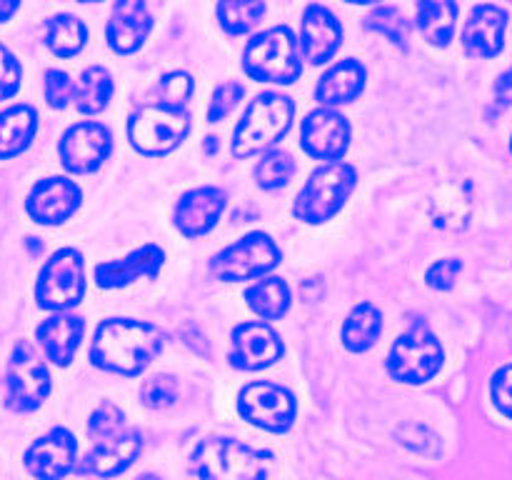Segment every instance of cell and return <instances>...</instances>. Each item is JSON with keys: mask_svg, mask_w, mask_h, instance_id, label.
<instances>
[{"mask_svg": "<svg viewBox=\"0 0 512 480\" xmlns=\"http://www.w3.org/2000/svg\"><path fill=\"white\" fill-rule=\"evenodd\" d=\"M165 263V253L160 245H143L135 253L120 260H108L95 268V283L103 290L125 288L138 278H155Z\"/></svg>", "mask_w": 512, "mask_h": 480, "instance_id": "23", "label": "cell"}, {"mask_svg": "<svg viewBox=\"0 0 512 480\" xmlns=\"http://www.w3.org/2000/svg\"><path fill=\"white\" fill-rule=\"evenodd\" d=\"M238 413L268 433H285L295 423L298 403L288 388L260 380L240 390Z\"/></svg>", "mask_w": 512, "mask_h": 480, "instance_id": "12", "label": "cell"}, {"mask_svg": "<svg viewBox=\"0 0 512 480\" xmlns=\"http://www.w3.org/2000/svg\"><path fill=\"white\" fill-rule=\"evenodd\" d=\"M365 85H368L365 65L355 58H345L320 75L318 85H315V100L328 108L355 103L363 95Z\"/></svg>", "mask_w": 512, "mask_h": 480, "instance_id": "24", "label": "cell"}, {"mask_svg": "<svg viewBox=\"0 0 512 480\" xmlns=\"http://www.w3.org/2000/svg\"><path fill=\"white\" fill-rule=\"evenodd\" d=\"M495 98H498V103L512 105V65L495 80Z\"/></svg>", "mask_w": 512, "mask_h": 480, "instance_id": "42", "label": "cell"}, {"mask_svg": "<svg viewBox=\"0 0 512 480\" xmlns=\"http://www.w3.org/2000/svg\"><path fill=\"white\" fill-rule=\"evenodd\" d=\"M218 23L228 35H245L265 18V0H218Z\"/></svg>", "mask_w": 512, "mask_h": 480, "instance_id": "31", "label": "cell"}, {"mask_svg": "<svg viewBox=\"0 0 512 480\" xmlns=\"http://www.w3.org/2000/svg\"><path fill=\"white\" fill-rule=\"evenodd\" d=\"M85 295V260L75 248H60L45 260L35 280V300L43 310H70Z\"/></svg>", "mask_w": 512, "mask_h": 480, "instance_id": "8", "label": "cell"}, {"mask_svg": "<svg viewBox=\"0 0 512 480\" xmlns=\"http://www.w3.org/2000/svg\"><path fill=\"white\" fill-rule=\"evenodd\" d=\"M123 420H125L123 410H120L115 403H110V400H103V403L93 410V415H90L88 433L98 435V438H105V435H113L115 430L123 428Z\"/></svg>", "mask_w": 512, "mask_h": 480, "instance_id": "38", "label": "cell"}, {"mask_svg": "<svg viewBox=\"0 0 512 480\" xmlns=\"http://www.w3.org/2000/svg\"><path fill=\"white\" fill-rule=\"evenodd\" d=\"M115 93V80L105 65H88L75 83L73 105L83 115H98L108 108Z\"/></svg>", "mask_w": 512, "mask_h": 480, "instance_id": "29", "label": "cell"}, {"mask_svg": "<svg viewBox=\"0 0 512 480\" xmlns=\"http://www.w3.org/2000/svg\"><path fill=\"white\" fill-rule=\"evenodd\" d=\"M143 435L138 430H125L118 435H105L100 443L90 448L83 460V473L95 475V478H113L128 470L143 453Z\"/></svg>", "mask_w": 512, "mask_h": 480, "instance_id": "21", "label": "cell"}, {"mask_svg": "<svg viewBox=\"0 0 512 480\" xmlns=\"http://www.w3.org/2000/svg\"><path fill=\"white\" fill-rule=\"evenodd\" d=\"M445 360V350L440 345L438 335L430 330L423 318L410 325L393 345L388 353V373L398 383L420 385L433 380L440 373Z\"/></svg>", "mask_w": 512, "mask_h": 480, "instance_id": "6", "label": "cell"}, {"mask_svg": "<svg viewBox=\"0 0 512 480\" xmlns=\"http://www.w3.org/2000/svg\"><path fill=\"white\" fill-rule=\"evenodd\" d=\"M350 138H353V128L348 118L328 105L310 110L300 123V145L315 160H325V163L343 160L350 148Z\"/></svg>", "mask_w": 512, "mask_h": 480, "instance_id": "13", "label": "cell"}, {"mask_svg": "<svg viewBox=\"0 0 512 480\" xmlns=\"http://www.w3.org/2000/svg\"><path fill=\"white\" fill-rule=\"evenodd\" d=\"M245 300H248V308L253 310L258 318H263L265 323H270V320H280L288 315L290 303H293V295H290L288 283H285L283 278L263 275V278L255 280L253 285H248V290H245Z\"/></svg>", "mask_w": 512, "mask_h": 480, "instance_id": "28", "label": "cell"}, {"mask_svg": "<svg viewBox=\"0 0 512 480\" xmlns=\"http://www.w3.org/2000/svg\"><path fill=\"white\" fill-rule=\"evenodd\" d=\"M275 455L233 438H205L190 455L198 480H268Z\"/></svg>", "mask_w": 512, "mask_h": 480, "instance_id": "2", "label": "cell"}, {"mask_svg": "<svg viewBox=\"0 0 512 480\" xmlns=\"http://www.w3.org/2000/svg\"><path fill=\"white\" fill-rule=\"evenodd\" d=\"M83 333V318L70 313V310H60V313H53L35 328V340H38V345L43 348L45 358L50 363L65 368V365L73 363Z\"/></svg>", "mask_w": 512, "mask_h": 480, "instance_id": "22", "label": "cell"}, {"mask_svg": "<svg viewBox=\"0 0 512 480\" xmlns=\"http://www.w3.org/2000/svg\"><path fill=\"white\" fill-rule=\"evenodd\" d=\"M490 398L493 405L505 415L512 418V365H505L490 380Z\"/></svg>", "mask_w": 512, "mask_h": 480, "instance_id": "41", "label": "cell"}, {"mask_svg": "<svg viewBox=\"0 0 512 480\" xmlns=\"http://www.w3.org/2000/svg\"><path fill=\"white\" fill-rule=\"evenodd\" d=\"M43 93H45V100H48L50 108H55V110L68 108V105L73 103L75 80L70 78L65 70H58V68L45 70Z\"/></svg>", "mask_w": 512, "mask_h": 480, "instance_id": "36", "label": "cell"}, {"mask_svg": "<svg viewBox=\"0 0 512 480\" xmlns=\"http://www.w3.org/2000/svg\"><path fill=\"white\" fill-rule=\"evenodd\" d=\"M505 30H508V13L500 5H475L465 20L463 50L470 58H495L505 48Z\"/></svg>", "mask_w": 512, "mask_h": 480, "instance_id": "19", "label": "cell"}, {"mask_svg": "<svg viewBox=\"0 0 512 480\" xmlns=\"http://www.w3.org/2000/svg\"><path fill=\"white\" fill-rule=\"evenodd\" d=\"M38 133V110L28 103L10 105L0 113V160L25 153Z\"/></svg>", "mask_w": 512, "mask_h": 480, "instance_id": "25", "label": "cell"}, {"mask_svg": "<svg viewBox=\"0 0 512 480\" xmlns=\"http://www.w3.org/2000/svg\"><path fill=\"white\" fill-rule=\"evenodd\" d=\"M20 80H23V65L20 60L0 43V103L10 100L20 90Z\"/></svg>", "mask_w": 512, "mask_h": 480, "instance_id": "39", "label": "cell"}, {"mask_svg": "<svg viewBox=\"0 0 512 480\" xmlns=\"http://www.w3.org/2000/svg\"><path fill=\"white\" fill-rule=\"evenodd\" d=\"M243 68L260 83H295L303 75V58L293 30L288 25H275L263 33H255L245 45Z\"/></svg>", "mask_w": 512, "mask_h": 480, "instance_id": "5", "label": "cell"}, {"mask_svg": "<svg viewBox=\"0 0 512 480\" xmlns=\"http://www.w3.org/2000/svg\"><path fill=\"white\" fill-rule=\"evenodd\" d=\"M510 150H512V135H510Z\"/></svg>", "mask_w": 512, "mask_h": 480, "instance_id": "48", "label": "cell"}, {"mask_svg": "<svg viewBox=\"0 0 512 480\" xmlns=\"http://www.w3.org/2000/svg\"><path fill=\"white\" fill-rule=\"evenodd\" d=\"M150 33H153V15L145 0H115L105 28L113 53L133 55L135 50L143 48Z\"/></svg>", "mask_w": 512, "mask_h": 480, "instance_id": "20", "label": "cell"}, {"mask_svg": "<svg viewBox=\"0 0 512 480\" xmlns=\"http://www.w3.org/2000/svg\"><path fill=\"white\" fill-rule=\"evenodd\" d=\"M340 45H343V25L333 10L320 3H310L300 20V58L308 60L310 65H325L335 58Z\"/></svg>", "mask_w": 512, "mask_h": 480, "instance_id": "16", "label": "cell"}, {"mask_svg": "<svg viewBox=\"0 0 512 480\" xmlns=\"http://www.w3.org/2000/svg\"><path fill=\"white\" fill-rule=\"evenodd\" d=\"M243 98H245V85L235 83V80L218 85L213 93V100H210V105H208L210 123H220V120L228 118V115L238 108L240 100Z\"/></svg>", "mask_w": 512, "mask_h": 480, "instance_id": "37", "label": "cell"}, {"mask_svg": "<svg viewBox=\"0 0 512 480\" xmlns=\"http://www.w3.org/2000/svg\"><path fill=\"white\" fill-rule=\"evenodd\" d=\"M78 460V443L65 428H53L40 435L25 450V468L38 480H63Z\"/></svg>", "mask_w": 512, "mask_h": 480, "instance_id": "17", "label": "cell"}, {"mask_svg": "<svg viewBox=\"0 0 512 480\" xmlns=\"http://www.w3.org/2000/svg\"><path fill=\"white\" fill-rule=\"evenodd\" d=\"M190 113L180 105L148 103L135 110L128 120V138L138 153L158 158L168 155L188 138Z\"/></svg>", "mask_w": 512, "mask_h": 480, "instance_id": "7", "label": "cell"}, {"mask_svg": "<svg viewBox=\"0 0 512 480\" xmlns=\"http://www.w3.org/2000/svg\"><path fill=\"white\" fill-rule=\"evenodd\" d=\"M295 103L283 93H260L243 113L233 133V155L248 160L275 148L293 128Z\"/></svg>", "mask_w": 512, "mask_h": 480, "instance_id": "3", "label": "cell"}, {"mask_svg": "<svg viewBox=\"0 0 512 480\" xmlns=\"http://www.w3.org/2000/svg\"><path fill=\"white\" fill-rule=\"evenodd\" d=\"M458 25V0H418L415 28L430 45L448 48Z\"/></svg>", "mask_w": 512, "mask_h": 480, "instance_id": "26", "label": "cell"}, {"mask_svg": "<svg viewBox=\"0 0 512 480\" xmlns=\"http://www.w3.org/2000/svg\"><path fill=\"white\" fill-rule=\"evenodd\" d=\"M193 90V78H190L185 70H173V73H165L163 78L158 80V85H155V98H158V103L180 105V108H185V103L193 98Z\"/></svg>", "mask_w": 512, "mask_h": 480, "instance_id": "34", "label": "cell"}, {"mask_svg": "<svg viewBox=\"0 0 512 480\" xmlns=\"http://www.w3.org/2000/svg\"><path fill=\"white\" fill-rule=\"evenodd\" d=\"M83 200V190L75 185V180L53 175L43 178L33 185L25 200V210L30 218L40 225H60L75 215Z\"/></svg>", "mask_w": 512, "mask_h": 480, "instance_id": "15", "label": "cell"}, {"mask_svg": "<svg viewBox=\"0 0 512 480\" xmlns=\"http://www.w3.org/2000/svg\"><path fill=\"white\" fill-rule=\"evenodd\" d=\"M365 30L385 35L390 43L405 48L413 25H410V20L405 18L398 8H393V5H378V8L370 10V13L365 15Z\"/></svg>", "mask_w": 512, "mask_h": 480, "instance_id": "33", "label": "cell"}, {"mask_svg": "<svg viewBox=\"0 0 512 480\" xmlns=\"http://www.w3.org/2000/svg\"><path fill=\"white\" fill-rule=\"evenodd\" d=\"M358 185V170L350 163H325L310 173L295 195L293 215L308 225H323L343 210Z\"/></svg>", "mask_w": 512, "mask_h": 480, "instance_id": "4", "label": "cell"}, {"mask_svg": "<svg viewBox=\"0 0 512 480\" xmlns=\"http://www.w3.org/2000/svg\"><path fill=\"white\" fill-rule=\"evenodd\" d=\"M208 143H205V148H208V153H215L218 150V138H205Z\"/></svg>", "mask_w": 512, "mask_h": 480, "instance_id": "44", "label": "cell"}, {"mask_svg": "<svg viewBox=\"0 0 512 480\" xmlns=\"http://www.w3.org/2000/svg\"><path fill=\"white\" fill-rule=\"evenodd\" d=\"M78 3H100V0H78Z\"/></svg>", "mask_w": 512, "mask_h": 480, "instance_id": "47", "label": "cell"}, {"mask_svg": "<svg viewBox=\"0 0 512 480\" xmlns=\"http://www.w3.org/2000/svg\"><path fill=\"white\" fill-rule=\"evenodd\" d=\"M280 260L283 250L268 233H248L210 260V273L223 283L258 280L278 268Z\"/></svg>", "mask_w": 512, "mask_h": 480, "instance_id": "9", "label": "cell"}, {"mask_svg": "<svg viewBox=\"0 0 512 480\" xmlns=\"http://www.w3.org/2000/svg\"><path fill=\"white\" fill-rule=\"evenodd\" d=\"M345 3H355V5H373V3H380V0H345Z\"/></svg>", "mask_w": 512, "mask_h": 480, "instance_id": "45", "label": "cell"}, {"mask_svg": "<svg viewBox=\"0 0 512 480\" xmlns=\"http://www.w3.org/2000/svg\"><path fill=\"white\" fill-rule=\"evenodd\" d=\"M380 335H383V313L373 303L355 305L340 330V340L350 353H365L378 343Z\"/></svg>", "mask_w": 512, "mask_h": 480, "instance_id": "27", "label": "cell"}, {"mask_svg": "<svg viewBox=\"0 0 512 480\" xmlns=\"http://www.w3.org/2000/svg\"><path fill=\"white\" fill-rule=\"evenodd\" d=\"M285 355L283 338L265 320L235 325L230 333V363L238 370H263Z\"/></svg>", "mask_w": 512, "mask_h": 480, "instance_id": "14", "label": "cell"}, {"mask_svg": "<svg viewBox=\"0 0 512 480\" xmlns=\"http://www.w3.org/2000/svg\"><path fill=\"white\" fill-rule=\"evenodd\" d=\"M50 370L40 360L28 340H18L8 363L5 375V405L15 413H30L40 408L50 395Z\"/></svg>", "mask_w": 512, "mask_h": 480, "instance_id": "10", "label": "cell"}, {"mask_svg": "<svg viewBox=\"0 0 512 480\" xmlns=\"http://www.w3.org/2000/svg\"><path fill=\"white\" fill-rule=\"evenodd\" d=\"M295 170H298V165H295L293 155L280 148H270L265 150L263 158L255 165V183L268 190V193H273V190L285 188L290 183Z\"/></svg>", "mask_w": 512, "mask_h": 480, "instance_id": "32", "label": "cell"}, {"mask_svg": "<svg viewBox=\"0 0 512 480\" xmlns=\"http://www.w3.org/2000/svg\"><path fill=\"white\" fill-rule=\"evenodd\" d=\"M460 270H463V263L458 258H443V260H435L433 265L428 268L425 273V280L433 290H450L458 280Z\"/></svg>", "mask_w": 512, "mask_h": 480, "instance_id": "40", "label": "cell"}, {"mask_svg": "<svg viewBox=\"0 0 512 480\" xmlns=\"http://www.w3.org/2000/svg\"><path fill=\"white\" fill-rule=\"evenodd\" d=\"M138 480H160V478H158V475H140Z\"/></svg>", "mask_w": 512, "mask_h": 480, "instance_id": "46", "label": "cell"}, {"mask_svg": "<svg viewBox=\"0 0 512 480\" xmlns=\"http://www.w3.org/2000/svg\"><path fill=\"white\" fill-rule=\"evenodd\" d=\"M110 153H113V133L98 120H80L60 135L58 158L70 175L95 173L103 168Z\"/></svg>", "mask_w": 512, "mask_h": 480, "instance_id": "11", "label": "cell"}, {"mask_svg": "<svg viewBox=\"0 0 512 480\" xmlns=\"http://www.w3.org/2000/svg\"><path fill=\"white\" fill-rule=\"evenodd\" d=\"M45 45L58 58H75L88 45V25L68 13L45 20Z\"/></svg>", "mask_w": 512, "mask_h": 480, "instance_id": "30", "label": "cell"}, {"mask_svg": "<svg viewBox=\"0 0 512 480\" xmlns=\"http://www.w3.org/2000/svg\"><path fill=\"white\" fill-rule=\"evenodd\" d=\"M225 205H228V195L220 188H215V185H203V188L188 190L175 203V228L185 238H203V235H208L218 225Z\"/></svg>", "mask_w": 512, "mask_h": 480, "instance_id": "18", "label": "cell"}, {"mask_svg": "<svg viewBox=\"0 0 512 480\" xmlns=\"http://www.w3.org/2000/svg\"><path fill=\"white\" fill-rule=\"evenodd\" d=\"M18 8H20V0H0V23L13 18Z\"/></svg>", "mask_w": 512, "mask_h": 480, "instance_id": "43", "label": "cell"}, {"mask_svg": "<svg viewBox=\"0 0 512 480\" xmlns=\"http://www.w3.org/2000/svg\"><path fill=\"white\" fill-rule=\"evenodd\" d=\"M140 400L153 410H165L178 400V383L170 375H153L140 385Z\"/></svg>", "mask_w": 512, "mask_h": 480, "instance_id": "35", "label": "cell"}, {"mask_svg": "<svg viewBox=\"0 0 512 480\" xmlns=\"http://www.w3.org/2000/svg\"><path fill=\"white\" fill-rule=\"evenodd\" d=\"M163 350V333L153 323L135 318H108L95 328L90 363L105 373L135 378Z\"/></svg>", "mask_w": 512, "mask_h": 480, "instance_id": "1", "label": "cell"}]
</instances>
